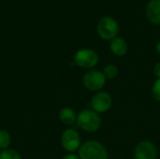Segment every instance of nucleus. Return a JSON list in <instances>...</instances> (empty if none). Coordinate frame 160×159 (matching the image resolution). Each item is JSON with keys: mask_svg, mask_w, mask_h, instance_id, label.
Segmentation results:
<instances>
[{"mask_svg": "<svg viewBox=\"0 0 160 159\" xmlns=\"http://www.w3.org/2000/svg\"><path fill=\"white\" fill-rule=\"evenodd\" d=\"M81 159H109V152L106 146L98 141H86L78 150Z\"/></svg>", "mask_w": 160, "mask_h": 159, "instance_id": "f257e3e1", "label": "nucleus"}, {"mask_svg": "<svg viewBox=\"0 0 160 159\" xmlns=\"http://www.w3.org/2000/svg\"><path fill=\"white\" fill-rule=\"evenodd\" d=\"M76 123L82 130L94 133L101 127V117L92 109H84L77 114Z\"/></svg>", "mask_w": 160, "mask_h": 159, "instance_id": "f03ea898", "label": "nucleus"}, {"mask_svg": "<svg viewBox=\"0 0 160 159\" xmlns=\"http://www.w3.org/2000/svg\"><path fill=\"white\" fill-rule=\"evenodd\" d=\"M97 32L100 38L103 40H112L118 37L119 33V23L117 20L112 16L102 17L97 24Z\"/></svg>", "mask_w": 160, "mask_h": 159, "instance_id": "7ed1b4c3", "label": "nucleus"}, {"mask_svg": "<svg viewBox=\"0 0 160 159\" xmlns=\"http://www.w3.org/2000/svg\"><path fill=\"white\" fill-rule=\"evenodd\" d=\"M99 56L98 52L89 48H83L77 51L74 54V63L84 69H93L98 63Z\"/></svg>", "mask_w": 160, "mask_h": 159, "instance_id": "20e7f679", "label": "nucleus"}, {"mask_svg": "<svg viewBox=\"0 0 160 159\" xmlns=\"http://www.w3.org/2000/svg\"><path fill=\"white\" fill-rule=\"evenodd\" d=\"M106 78L102 71L98 69H90L82 76V84L88 90L92 92L102 91L106 84Z\"/></svg>", "mask_w": 160, "mask_h": 159, "instance_id": "39448f33", "label": "nucleus"}, {"mask_svg": "<svg viewBox=\"0 0 160 159\" xmlns=\"http://www.w3.org/2000/svg\"><path fill=\"white\" fill-rule=\"evenodd\" d=\"M60 141L62 147L68 153H74L79 150L82 145L80 134L74 128H68L64 130Z\"/></svg>", "mask_w": 160, "mask_h": 159, "instance_id": "423d86ee", "label": "nucleus"}, {"mask_svg": "<svg viewBox=\"0 0 160 159\" xmlns=\"http://www.w3.org/2000/svg\"><path fill=\"white\" fill-rule=\"evenodd\" d=\"M92 110L98 113H104L108 112L112 106V97L111 94L105 91L97 92L91 98Z\"/></svg>", "mask_w": 160, "mask_h": 159, "instance_id": "0eeeda50", "label": "nucleus"}, {"mask_svg": "<svg viewBox=\"0 0 160 159\" xmlns=\"http://www.w3.org/2000/svg\"><path fill=\"white\" fill-rule=\"evenodd\" d=\"M158 148L151 141L140 142L134 149V159H158Z\"/></svg>", "mask_w": 160, "mask_h": 159, "instance_id": "6e6552de", "label": "nucleus"}, {"mask_svg": "<svg viewBox=\"0 0 160 159\" xmlns=\"http://www.w3.org/2000/svg\"><path fill=\"white\" fill-rule=\"evenodd\" d=\"M145 14L151 23L160 25V0H150L146 5Z\"/></svg>", "mask_w": 160, "mask_h": 159, "instance_id": "1a4fd4ad", "label": "nucleus"}, {"mask_svg": "<svg viewBox=\"0 0 160 159\" xmlns=\"http://www.w3.org/2000/svg\"><path fill=\"white\" fill-rule=\"evenodd\" d=\"M110 50L113 55L122 57L127 54L128 50V45L123 37H116L115 38L110 41Z\"/></svg>", "mask_w": 160, "mask_h": 159, "instance_id": "9d476101", "label": "nucleus"}, {"mask_svg": "<svg viewBox=\"0 0 160 159\" xmlns=\"http://www.w3.org/2000/svg\"><path fill=\"white\" fill-rule=\"evenodd\" d=\"M58 117H59L60 121L64 125H67V126L74 124L77 120V114H76L75 111L69 107L62 108L59 112Z\"/></svg>", "mask_w": 160, "mask_h": 159, "instance_id": "9b49d317", "label": "nucleus"}, {"mask_svg": "<svg viewBox=\"0 0 160 159\" xmlns=\"http://www.w3.org/2000/svg\"><path fill=\"white\" fill-rule=\"evenodd\" d=\"M102 73L105 76L106 80H113L118 76L119 69H118L117 66H115L113 64H108L103 67Z\"/></svg>", "mask_w": 160, "mask_h": 159, "instance_id": "f8f14e48", "label": "nucleus"}, {"mask_svg": "<svg viewBox=\"0 0 160 159\" xmlns=\"http://www.w3.org/2000/svg\"><path fill=\"white\" fill-rule=\"evenodd\" d=\"M11 143V136L9 132L5 129H0V149L5 150L9 147Z\"/></svg>", "mask_w": 160, "mask_h": 159, "instance_id": "ddd939ff", "label": "nucleus"}, {"mask_svg": "<svg viewBox=\"0 0 160 159\" xmlns=\"http://www.w3.org/2000/svg\"><path fill=\"white\" fill-rule=\"evenodd\" d=\"M0 159H22V157L16 150L8 148L0 151Z\"/></svg>", "mask_w": 160, "mask_h": 159, "instance_id": "4468645a", "label": "nucleus"}, {"mask_svg": "<svg viewBox=\"0 0 160 159\" xmlns=\"http://www.w3.org/2000/svg\"><path fill=\"white\" fill-rule=\"evenodd\" d=\"M152 97L156 101L160 102V79H157L152 86Z\"/></svg>", "mask_w": 160, "mask_h": 159, "instance_id": "2eb2a0df", "label": "nucleus"}, {"mask_svg": "<svg viewBox=\"0 0 160 159\" xmlns=\"http://www.w3.org/2000/svg\"><path fill=\"white\" fill-rule=\"evenodd\" d=\"M154 74L157 77V79H160V62H158L154 66Z\"/></svg>", "mask_w": 160, "mask_h": 159, "instance_id": "dca6fc26", "label": "nucleus"}, {"mask_svg": "<svg viewBox=\"0 0 160 159\" xmlns=\"http://www.w3.org/2000/svg\"><path fill=\"white\" fill-rule=\"evenodd\" d=\"M62 159H81L79 157L78 155H75L73 153H68V155H66L65 157H63Z\"/></svg>", "mask_w": 160, "mask_h": 159, "instance_id": "f3484780", "label": "nucleus"}, {"mask_svg": "<svg viewBox=\"0 0 160 159\" xmlns=\"http://www.w3.org/2000/svg\"><path fill=\"white\" fill-rule=\"evenodd\" d=\"M156 51H157V52L160 55V41H158L157 43V45H156Z\"/></svg>", "mask_w": 160, "mask_h": 159, "instance_id": "a211bd4d", "label": "nucleus"}]
</instances>
